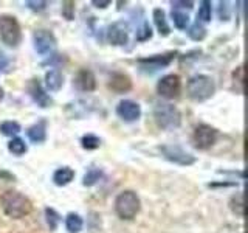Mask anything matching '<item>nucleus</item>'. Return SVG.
<instances>
[{
  "label": "nucleus",
  "instance_id": "1",
  "mask_svg": "<svg viewBox=\"0 0 248 233\" xmlns=\"http://www.w3.org/2000/svg\"><path fill=\"white\" fill-rule=\"evenodd\" d=\"M0 205L3 213L13 219H22L33 212V202L23 193L16 190H6L0 198Z\"/></svg>",
  "mask_w": 248,
  "mask_h": 233
},
{
  "label": "nucleus",
  "instance_id": "2",
  "mask_svg": "<svg viewBox=\"0 0 248 233\" xmlns=\"http://www.w3.org/2000/svg\"><path fill=\"white\" fill-rule=\"evenodd\" d=\"M186 93L196 103H203V101L209 100L216 93L214 80L208 75H194L188 80V84H186Z\"/></svg>",
  "mask_w": 248,
  "mask_h": 233
},
{
  "label": "nucleus",
  "instance_id": "3",
  "mask_svg": "<svg viewBox=\"0 0 248 233\" xmlns=\"http://www.w3.org/2000/svg\"><path fill=\"white\" fill-rule=\"evenodd\" d=\"M141 210V200H140L138 194L132 190L121 191L115 199V213L118 215L121 219L130 221L140 213Z\"/></svg>",
  "mask_w": 248,
  "mask_h": 233
},
{
  "label": "nucleus",
  "instance_id": "4",
  "mask_svg": "<svg viewBox=\"0 0 248 233\" xmlns=\"http://www.w3.org/2000/svg\"><path fill=\"white\" fill-rule=\"evenodd\" d=\"M154 120L161 129L172 131L180 126L182 114L178 112V109L170 103H155Z\"/></svg>",
  "mask_w": 248,
  "mask_h": 233
},
{
  "label": "nucleus",
  "instance_id": "5",
  "mask_svg": "<svg viewBox=\"0 0 248 233\" xmlns=\"http://www.w3.org/2000/svg\"><path fill=\"white\" fill-rule=\"evenodd\" d=\"M0 39L8 47H19L22 42V28L19 20L11 14L0 16Z\"/></svg>",
  "mask_w": 248,
  "mask_h": 233
},
{
  "label": "nucleus",
  "instance_id": "6",
  "mask_svg": "<svg viewBox=\"0 0 248 233\" xmlns=\"http://www.w3.org/2000/svg\"><path fill=\"white\" fill-rule=\"evenodd\" d=\"M217 135H219V132H217L216 128L209 126V124L202 123V124H197V126L194 128L191 142H192V145H194L196 150L206 151L216 143Z\"/></svg>",
  "mask_w": 248,
  "mask_h": 233
},
{
  "label": "nucleus",
  "instance_id": "7",
  "mask_svg": "<svg viewBox=\"0 0 248 233\" xmlns=\"http://www.w3.org/2000/svg\"><path fill=\"white\" fill-rule=\"evenodd\" d=\"M160 152L163 154V157L166 160L175 163V165L189 166L197 162V159L194 157L192 154L186 152L183 148L175 146V145H163V146H160Z\"/></svg>",
  "mask_w": 248,
  "mask_h": 233
},
{
  "label": "nucleus",
  "instance_id": "8",
  "mask_svg": "<svg viewBox=\"0 0 248 233\" xmlns=\"http://www.w3.org/2000/svg\"><path fill=\"white\" fill-rule=\"evenodd\" d=\"M180 92H182V80L175 73L165 75L157 83V93L161 98L174 100L180 95Z\"/></svg>",
  "mask_w": 248,
  "mask_h": 233
},
{
  "label": "nucleus",
  "instance_id": "9",
  "mask_svg": "<svg viewBox=\"0 0 248 233\" xmlns=\"http://www.w3.org/2000/svg\"><path fill=\"white\" fill-rule=\"evenodd\" d=\"M33 45H34V50L41 54V56H46V54L54 51L58 41L50 30H36L33 33Z\"/></svg>",
  "mask_w": 248,
  "mask_h": 233
},
{
  "label": "nucleus",
  "instance_id": "10",
  "mask_svg": "<svg viewBox=\"0 0 248 233\" xmlns=\"http://www.w3.org/2000/svg\"><path fill=\"white\" fill-rule=\"evenodd\" d=\"M177 56L175 51H168L165 54H154V56L149 58H141L138 59V64L141 66V68L144 70H160L163 67H168L170 62H172Z\"/></svg>",
  "mask_w": 248,
  "mask_h": 233
},
{
  "label": "nucleus",
  "instance_id": "11",
  "mask_svg": "<svg viewBox=\"0 0 248 233\" xmlns=\"http://www.w3.org/2000/svg\"><path fill=\"white\" fill-rule=\"evenodd\" d=\"M116 115L120 116L123 121L134 123L141 116V106L132 100H123L116 106Z\"/></svg>",
  "mask_w": 248,
  "mask_h": 233
},
{
  "label": "nucleus",
  "instance_id": "12",
  "mask_svg": "<svg viewBox=\"0 0 248 233\" xmlns=\"http://www.w3.org/2000/svg\"><path fill=\"white\" fill-rule=\"evenodd\" d=\"M27 92H28V95L33 98V101L39 107L46 109V107H50L53 104V100L50 98L48 93H45L42 84L39 83V80H36V78H33V80L28 81Z\"/></svg>",
  "mask_w": 248,
  "mask_h": 233
},
{
  "label": "nucleus",
  "instance_id": "13",
  "mask_svg": "<svg viewBox=\"0 0 248 233\" xmlns=\"http://www.w3.org/2000/svg\"><path fill=\"white\" fill-rule=\"evenodd\" d=\"M107 39L108 42L115 47H123L126 45L129 41V31H127V25L124 22H115L113 25L108 27L107 31Z\"/></svg>",
  "mask_w": 248,
  "mask_h": 233
},
{
  "label": "nucleus",
  "instance_id": "14",
  "mask_svg": "<svg viewBox=\"0 0 248 233\" xmlns=\"http://www.w3.org/2000/svg\"><path fill=\"white\" fill-rule=\"evenodd\" d=\"M73 84L79 92H93L96 89V78L93 75L92 70L81 68L79 72L76 73Z\"/></svg>",
  "mask_w": 248,
  "mask_h": 233
},
{
  "label": "nucleus",
  "instance_id": "15",
  "mask_svg": "<svg viewBox=\"0 0 248 233\" xmlns=\"http://www.w3.org/2000/svg\"><path fill=\"white\" fill-rule=\"evenodd\" d=\"M108 87L116 93H126L132 89V80L126 73H113L108 80Z\"/></svg>",
  "mask_w": 248,
  "mask_h": 233
},
{
  "label": "nucleus",
  "instance_id": "16",
  "mask_svg": "<svg viewBox=\"0 0 248 233\" xmlns=\"http://www.w3.org/2000/svg\"><path fill=\"white\" fill-rule=\"evenodd\" d=\"M27 135L33 143H42L46 140V121L41 120L33 126H30L27 131Z\"/></svg>",
  "mask_w": 248,
  "mask_h": 233
},
{
  "label": "nucleus",
  "instance_id": "17",
  "mask_svg": "<svg viewBox=\"0 0 248 233\" xmlns=\"http://www.w3.org/2000/svg\"><path fill=\"white\" fill-rule=\"evenodd\" d=\"M45 85L50 92H59L62 85H64V76L56 68L48 70L45 73Z\"/></svg>",
  "mask_w": 248,
  "mask_h": 233
},
{
  "label": "nucleus",
  "instance_id": "18",
  "mask_svg": "<svg viewBox=\"0 0 248 233\" xmlns=\"http://www.w3.org/2000/svg\"><path fill=\"white\" fill-rule=\"evenodd\" d=\"M73 179H75V171L70 166L58 168L53 173V182H54V185H58V186H65V185H68L70 182H72Z\"/></svg>",
  "mask_w": 248,
  "mask_h": 233
},
{
  "label": "nucleus",
  "instance_id": "19",
  "mask_svg": "<svg viewBox=\"0 0 248 233\" xmlns=\"http://www.w3.org/2000/svg\"><path fill=\"white\" fill-rule=\"evenodd\" d=\"M152 17H154V23H155V27H157L158 33L161 36H169L170 27H169V23H168L165 11H163L161 8H155V10L152 11Z\"/></svg>",
  "mask_w": 248,
  "mask_h": 233
},
{
  "label": "nucleus",
  "instance_id": "20",
  "mask_svg": "<svg viewBox=\"0 0 248 233\" xmlns=\"http://www.w3.org/2000/svg\"><path fill=\"white\" fill-rule=\"evenodd\" d=\"M228 205H230V210L236 216H239V217L245 216V204H244V194L242 193L234 194V196L230 199Z\"/></svg>",
  "mask_w": 248,
  "mask_h": 233
},
{
  "label": "nucleus",
  "instance_id": "21",
  "mask_svg": "<svg viewBox=\"0 0 248 233\" xmlns=\"http://www.w3.org/2000/svg\"><path fill=\"white\" fill-rule=\"evenodd\" d=\"M82 217L78 213H68L65 216V229L68 233H79L82 230Z\"/></svg>",
  "mask_w": 248,
  "mask_h": 233
},
{
  "label": "nucleus",
  "instance_id": "22",
  "mask_svg": "<svg viewBox=\"0 0 248 233\" xmlns=\"http://www.w3.org/2000/svg\"><path fill=\"white\" fill-rule=\"evenodd\" d=\"M8 151L13 152L14 155H23L28 151V146L25 143V140H22L20 137H13L8 143Z\"/></svg>",
  "mask_w": 248,
  "mask_h": 233
},
{
  "label": "nucleus",
  "instance_id": "23",
  "mask_svg": "<svg viewBox=\"0 0 248 233\" xmlns=\"http://www.w3.org/2000/svg\"><path fill=\"white\" fill-rule=\"evenodd\" d=\"M170 17H172V22L174 25L178 28V30H186V27L189 25V17L188 14L180 11V10H172L170 13Z\"/></svg>",
  "mask_w": 248,
  "mask_h": 233
},
{
  "label": "nucleus",
  "instance_id": "24",
  "mask_svg": "<svg viewBox=\"0 0 248 233\" xmlns=\"http://www.w3.org/2000/svg\"><path fill=\"white\" fill-rule=\"evenodd\" d=\"M188 36L192 39V41L200 42V41H203V39L206 37V30L203 28V25H202L200 22H196V23H192V25L189 27Z\"/></svg>",
  "mask_w": 248,
  "mask_h": 233
},
{
  "label": "nucleus",
  "instance_id": "25",
  "mask_svg": "<svg viewBox=\"0 0 248 233\" xmlns=\"http://www.w3.org/2000/svg\"><path fill=\"white\" fill-rule=\"evenodd\" d=\"M20 124L17 121H3L2 124H0V132H2L3 135L6 137H14V135H17L19 132H20Z\"/></svg>",
  "mask_w": 248,
  "mask_h": 233
},
{
  "label": "nucleus",
  "instance_id": "26",
  "mask_svg": "<svg viewBox=\"0 0 248 233\" xmlns=\"http://www.w3.org/2000/svg\"><path fill=\"white\" fill-rule=\"evenodd\" d=\"M103 177V173H101V169L98 168H92L89 169L87 173H85V176L82 177V185L84 186H93L95 183H98L99 179Z\"/></svg>",
  "mask_w": 248,
  "mask_h": 233
},
{
  "label": "nucleus",
  "instance_id": "27",
  "mask_svg": "<svg viewBox=\"0 0 248 233\" xmlns=\"http://www.w3.org/2000/svg\"><path fill=\"white\" fill-rule=\"evenodd\" d=\"M211 2H208V0H203V2H200V6H199V11H197V19L200 22H209L211 20Z\"/></svg>",
  "mask_w": 248,
  "mask_h": 233
},
{
  "label": "nucleus",
  "instance_id": "28",
  "mask_svg": "<svg viewBox=\"0 0 248 233\" xmlns=\"http://www.w3.org/2000/svg\"><path fill=\"white\" fill-rule=\"evenodd\" d=\"M45 217H46V224H48L50 230L51 232L56 230L61 222V215L54 208H45Z\"/></svg>",
  "mask_w": 248,
  "mask_h": 233
},
{
  "label": "nucleus",
  "instance_id": "29",
  "mask_svg": "<svg viewBox=\"0 0 248 233\" xmlns=\"http://www.w3.org/2000/svg\"><path fill=\"white\" fill-rule=\"evenodd\" d=\"M99 145H101L99 137L93 135V134H87V135H84V137L81 138V146L84 148V150H87V151L98 150Z\"/></svg>",
  "mask_w": 248,
  "mask_h": 233
},
{
  "label": "nucleus",
  "instance_id": "30",
  "mask_svg": "<svg viewBox=\"0 0 248 233\" xmlns=\"http://www.w3.org/2000/svg\"><path fill=\"white\" fill-rule=\"evenodd\" d=\"M75 2H62V16H64V19L67 20H73L75 19Z\"/></svg>",
  "mask_w": 248,
  "mask_h": 233
},
{
  "label": "nucleus",
  "instance_id": "31",
  "mask_svg": "<svg viewBox=\"0 0 248 233\" xmlns=\"http://www.w3.org/2000/svg\"><path fill=\"white\" fill-rule=\"evenodd\" d=\"M152 37V28L149 27V23H143L141 28L137 31V41L143 42V41H147V39Z\"/></svg>",
  "mask_w": 248,
  "mask_h": 233
},
{
  "label": "nucleus",
  "instance_id": "32",
  "mask_svg": "<svg viewBox=\"0 0 248 233\" xmlns=\"http://www.w3.org/2000/svg\"><path fill=\"white\" fill-rule=\"evenodd\" d=\"M25 5L30 8L31 11H36V13H41L44 11L46 5H48V2H34V0H27Z\"/></svg>",
  "mask_w": 248,
  "mask_h": 233
},
{
  "label": "nucleus",
  "instance_id": "33",
  "mask_svg": "<svg viewBox=\"0 0 248 233\" xmlns=\"http://www.w3.org/2000/svg\"><path fill=\"white\" fill-rule=\"evenodd\" d=\"M219 17L222 20H228L230 19V8L227 2H220L219 3Z\"/></svg>",
  "mask_w": 248,
  "mask_h": 233
},
{
  "label": "nucleus",
  "instance_id": "34",
  "mask_svg": "<svg viewBox=\"0 0 248 233\" xmlns=\"http://www.w3.org/2000/svg\"><path fill=\"white\" fill-rule=\"evenodd\" d=\"M92 3L95 5L96 8H101V10H104V8H107L112 2H110V0H93Z\"/></svg>",
  "mask_w": 248,
  "mask_h": 233
},
{
  "label": "nucleus",
  "instance_id": "35",
  "mask_svg": "<svg viewBox=\"0 0 248 233\" xmlns=\"http://www.w3.org/2000/svg\"><path fill=\"white\" fill-rule=\"evenodd\" d=\"M172 6H175V10L177 8H188V10H191L194 3L192 2H172Z\"/></svg>",
  "mask_w": 248,
  "mask_h": 233
},
{
  "label": "nucleus",
  "instance_id": "36",
  "mask_svg": "<svg viewBox=\"0 0 248 233\" xmlns=\"http://www.w3.org/2000/svg\"><path fill=\"white\" fill-rule=\"evenodd\" d=\"M0 177H5V179H10V181H13V179H14V176H11L10 173H5V171H2V173H0Z\"/></svg>",
  "mask_w": 248,
  "mask_h": 233
},
{
  "label": "nucleus",
  "instance_id": "37",
  "mask_svg": "<svg viewBox=\"0 0 248 233\" xmlns=\"http://www.w3.org/2000/svg\"><path fill=\"white\" fill-rule=\"evenodd\" d=\"M2 100H3V89L0 87V101H2Z\"/></svg>",
  "mask_w": 248,
  "mask_h": 233
}]
</instances>
